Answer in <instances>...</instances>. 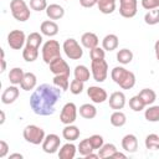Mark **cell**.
<instances>
[{"label":"cell","mask_w":159,"mask_h":159,"mask_svg":"<svg viewBox=\"0 0 159 159\" xmlns=\"http://www.w3.org/2000/svg\"><path fill=\"white\" fill-rule=\"evenodd\" d=\"M19 94H20V91L15 84L9 86L1 94V102L4 104H11L17 99Z\"/></svg>","instance_id":"cell-15"},{"label":"cell","mask_w":159,"mask_h":159,"mask_svg":"<svg viewBox=\"0 0 159 159\" xmlns=\"http://www.w3.org/2000/svg\"><path fill=\"white\" fill-rule=\"evenodd\" d=\"M62 48L66 53V56L70 58V60H80L82 56H83V50L82 47L80 46V43L77 42V40L75 39H67L65 40L63 45H62Z\"/></svg>","instance_id":"cell-6"},{"label":"cell","mask_w":159,"mask_h":159,"mask_svg":"<svg viewBox=\"0 0 159 159\" xmlns=\"http://www.w3.org/2000/svg\"><path fill=\"white\" fill-rule=\"evenodd\" d=\"M142 6L145 10H153L159 7V0H142Z\"/></svg>","instance_id":"cell-44"},{"label":"cell","mask_w":159,"mask_h":159,"mask_svg":"<svg viewBox=\"0 0 159 159\" xmlns=\"http://www.w3.org/2000/svg\"><path fill=\"white\" fill-rule=\"evenodd\" d=\"M112 158H125V154H123V153H119L118 150L112 155Z\"/></svg>","instance_id":"cell-51"},{"label":"cell","mask_w":159,"mask_h":159,"mask_svg":"<svg viewBox=\"0 0 159 159\" xmlns=\"http://www.w3.org/2000/svg\"><path fill=\"white\" fill-rule=\"evenodd\" d=\"M84 89V82L80 81V80H72L70 83V91L72 94H80L82 93V91Z\"/></svg>","instance_id":"cell-40"},{"label":"cell","mask_w":159,"mask_h":159,"mask_svg":"<svg viewBox=\"0 0 159 159\" xmlns=\"http://www.w3.org/2000/svg\"><path fill=\"white\" fill-rule=\"evenodd\" d=\"M66 1H67V0H66Z\"/></svg>","instance_id":"cell-53"},{"label":"cell","mask_w":159,"mask_h":159,"mask_svg":"<svg viewBox=\"0 0 159 159\" xmlns=\"http://www.w3.org/2000/svg\"><path fill=\"white\" fill-rule=\"evenodd\" d=\"M50 71L57 76V75H65V76H70V66L68 63L60 56L57 58H55L50 65Z\"/></svg>","instance_id":"cell-12"},{"label":"cell","mask_w":159,"mask_h":159,"mask_svg":"<svg viewBox=\"0 0 159 159\" xmlns=\"http://www.w3.org/2000/svg\"><path fill=\"white\" fill-rule=\"evenodd\" d=\"M1 70H0V72L2 73L5 70H6V61H5V53H4V50L1 48Z\"/></svg>","instance_id":"cell-47"},{"label":"cell","mask_w":159,"mask_h":159,"mask_svg":"<svg viewBox=\"0 0 159 159\" xmlns=\"http://www.w3.org/2000/svg\"><path fill=\"white\" fill-rule=\"evenodd\" d=\"M62 89L55 84H40L30 97V107L37 116H51L55 113V106L61 98Z\"/></svg>","instance_id":"cell-1"},{"label":"cell","mask_w":159,"mask_h":159,"mask_svg":"<svg viewBox=\"0 0 159 159\" xmlns=\"http://www.w3.org/2000/svg\"><path fill=\"white\" fill-rule=\"evenodd\" d=\"M0 114H1V119H0V124H4V122H5V113H4V111H1V112H0Z\"/></svg>","instance_id":"cell-52"},{"label":"cell","mask_w":159,"mask_h":159,"mask_svg":"<svg viewBox=\"0 0 159 159\" xmlns=\"http://www.w3.org/2000/svg\"><path fill=\"white\" fill-rule=\"evenodd\" d=\"M26 35L22 30H12L7 35V45L12 50H21L26 43Z\"/></svg>","instance_id":"cell-9"},{"label":"cell","mask_w":159,"mask_h":159,"mask_svg":"<svg viewBox=\"0 0 159 159\" xmlns=\"http://www.w3.org/2000/svg\"><path fill=\"white\" fill-rule=\"evenodd\" d=\"M122 148L128 153H134L138 149V139L134 134H127L122 139Z\"/></svg>","instance_id":"cell-17"},{"label":"cell","mask_w":159,"mask_h":159,"mask_svg":"<svg viewBox=\"0 0 159 159\" xmlns=\"http://www.w3.org/2000/svg\"><path fill=\"white\" fill-rule=\"evenodd\" d=\"M22 57H24V60L26 62H34L39 57V48H35V47L25 45V47L22 50Z\"/></svg>","instance_id":"cell-31"},{"label":"cell","mask_w":159,"mask_h":159,"mask_svg":"<svg viewBox=\"0 0 159 159\" xmlns=\"http://www.w3.org/2000/svg\"><path fill=\"white\" fill-rule=\"evenodd\" d=\"M144 22L147 25H157V24H159V7L148 11L144 15Z\"/></svg>","instance_id":"cell-36"},{"label":"cell","mask_w":159,"mask_h":159,"mask_svg":"<svg viewBox=\"0 0 159 159\" xmlns=\"http://www.w3.org/2000/svg\"><path fill=\"white\" fill-rule=\"evenodd\" d=\"M129 107L134 111V112H140L145 108V103L143 102V99L140 98L139 94L137 96H133L130 99H129Z\"/></svg>","instance_id":"cell-38"},{"label":"cell","mask_w":159,"mask_h":159,"mask_svg":"<svg viewBox=\"0 0 159 159\" xmlns=\"http://www.w3.org/2000/svg\"><path fill=\"white\" fill-rule=\"evenodd\" d=\"M70 76H65V75H57L53 77V84L57 86L58 88H61L62 91H67L70 88Z\"/></svg>","instance_id":"cell-34"},{"label":"cell","mask_w":159,"mask_h":159,"mask_svg":"<svg viewBox=\"0 0 159 159\" xmlns=\"http://www.w3.org/2000/svg\"><path fill=\"white\" fill-rule=\"evenodd\" d=\"M40 31H41L42 35L52 37V36H56L58 34V25L52 20H46L41 24Z\"/></svg>","instance_id":"cell-16"},{"label":"cell","mask_w":159,"mask_h":159,"mask_svg":"<svg viewBox=\"0 0 159 159\" xmlns=\"http://www.w3.org/2000/svg\"><path fill=\"white\" fill-rule=\"evenodd\" d=\"M61 144V139L57 134H47L42 142V150L47 154H53L57 152V149L60 148Z\"/></svg>","instance_id":"cell-11"},{"label":"cell","mask_w":159,"mask_h":159,"mask_svg":"<svg viewBox=\"0 0 159 159\" xmlns=\"http://www.w3.org/2000/svg\"><path fill=\"white\" fill-rule=\"evenodd\" d=\"M80 4L83 7H92L97 5V0H80Z\"/></svg>","instance_id":"cell-46"},{"label":"cell","mask_w":159,"mask_h":159,"mask_svg":"<svg viewBox=\"0 0 159 159\" xmlns=\"http://www.w3.org/2000/svg\"><path fill=\"white\" fill-rule=\"evenodd\" d=\"M118 43H119L118 36L114 35V34H108L102 40V47L104 48V51H113V50H116L118 47Z\"/></svg>","instance_id":"cell-22"},{"label":"cell","mask_w":159,"mask_h":159,"mask_svg":"<svg viewBox=\"0 0 159 159\" xmlns=\"http://www.w3.org/2000/svg\"><path fill=\"white\" fill-rule=\"evenodd\" d=\"M93 150L94 149H93V147H92V144H91V142H89L88 138H86V139H83V140L80 142V144H78V152H80V154L82 157H87Z\"/></svg>","instance_id":"cell-39"},{"label":"cell","mask_w":159,"mask_h":159,"mask_svg":"<svg viewBox=\"0 0 159 159\" xmlns=\"http://www.w3.org/2000/svg\"><path fill=\"white\" fill-rule=\"evenodd\" d=\"M73 75H75V78H76V80H80V81H82V82H87V81L89 80L91 72H89V70H88L84 65H78V66L75 67Z\"/></svg>","instance_id":"cell-26"},{"label":"cell","mask_w":159,"mask_h":159,"mask_svg":"<svg viewBox=\"0 0 159 159\" xmlns=\"http://www.w3.org/2000/svg\"><path fill=\"white\" fill-rule=\"evenodd\" d=\"M24 75H25V72H24L22 68H20V67H14V68H11L10 72H9L10 83H12V84H15V86H16V84H20L21 81H22V78H24Z\"/></svg>","instance_id":"cell-28"},{"label":"cell","mask_w":159,"mask_h":159,"mask_svg":"<svg viewBox=\"0 0 159 159\" xmlns=\"http://www.w3.org/2000/svg\"><path fill=\"white\" fill-rule=\"evenodd\" d=\"M133 60V52L128 48H122L117 52V61L122 65H128Z\"/></svg>","instance_id":"cell-32"},{"label":"cell","mask_w":159,"mask_h":159,"mask_svg":"<svg viewBox=\"0 0 159 159\" xmlns=\"http://www.w3.org/2000/svg\"><path fill=\"white\" fill-rule=\"evenodd\" d=\"M97 6L102 14H112L116 10V0H97Z\"/></svg>","instance_id":"cell-24"},{"label":"cell","mask_w":159,"mask_h":159,"mask_svg":"<svg viewBox=\"0 0 159 159\" xmlns=\"http://www.w3.org/2000/svg\"><path fill=\"white\" fill-rule=\"evenodd\" d=\"M137 0H119V14L125 19H132L137 15Z\"/></svg>","instance_id":"cell-10"},{"label":"cell","mask_w":159,"mask_h":159,"mask_svg":"<svg viewBox=\"0 0 159 159\" xmlns=\"http://www.w3.org/2000/svg\"><path fill=\"white\" fill-rule=\"evenodd\" d=\"M80 134H81V132H80L78 127H76L73 124H67L62 129V137L66 140H68V142H73V140L78 139L80 138Z\"/></svg>","instance_id":"cell-21"},{"label":"cell","mask_w":159,"mask_h":159,"mask_svg":"<svg viewBox=\"0 0 159 159\" xmlns=\"http://www.w3.org/2000/svg\"><path fill=\"white\" fill-rule=\"evenodd\" d=\"M10 159H14V158H19V159H22L24 157H22V154H20V153H14V154H10V157H9Z\"/></svg>","instance_id":"cell-49"},{"label":"cell","mask_w":159,"mask_h":159,"mask_svg":"<svg viewBox=\"0 0 159 159\" xmlns=\"http://www.w3.org/2000/svg\"><path fill=\"white\" fill-rule=\"evenodd\" d=\"M89 56L92 61H98V60H104L106 56V51L103 47H94L92 50H89Z\"/></svg>","instance_id":"cell-41"},{"label":"cell","mask_w":159,"mask_h":159,"mask_svg":"<svg viewBox=\"0 0 159 159\" xmlns=\"http://www.w3.org/2000/svg\"><path fill=\"white\" fill-rule=\"evenodd\" d=\"M77 118V107L73 102H67L60 113V120L61 123H63L65 125L67 124H72Z\"/></svg>","instance_id":"cell-8"},{"label":"cell","mask_w":159,"mask_h":159,"mask_svg":"<svg viewBox=\"0 0 159 159\" xmlns=\"http://www.w3.org/2000/svg\"><path fill=\"white\" fill-rule=\"evenodd\" d=\"M61 56L60 43L56 40H48L42 46V60L45 63L50 65L55 58Z\"/></svg>","instance_id":"cell-5"},{"label":"cell","mask_w":159,"mask_h":159,"mask_svg":"<svg viewBox=\"0 0 159 159\" xmlns=\"http://www.w3.org/2000/svg\"><path fill=\"white\" fill-rule=\"evenodd\" d=\"M88 139H89V142H91V144H92V147H93L94 150H96V149L98 150V149L104 144L103 137L99 135V134H93V135H91Z\"/></svg>","instance_id":"cell-43"},{"label":"cell","mask_w":159,"mask_h":159,"mask_svg":"<svg viewBox=\"0 0 159 159\" xmlns=\"http://www.w3.org/2000/svg\"><path fill=\"white\" fill-rule=\"evenodd\" d=\"M46 15L50 20H60L65 15V9L58 4H50L46 7Z\"/></svg>","instance_id":"cell-18"},{"label":"cell","mask_w":159,"mask_h":159,"mask_svg":"<svg viewBox=\"0 0 159 159\" xmlns=\"http://www.w3.org/2000/svg\"><path fill=\"white\" fill-rule=\"evenodd\" d=\"M91 73L96 82H104L108 76V65L104 60L92 61L91 63Z\"/></svg>","instance_id":"cell-7"},{"label":"cell","mask_w":159,"mask_h":159,"mask_svg":"<svg viewBox=\"0 0 159 159\" xmlns=\"http://www.w3.org/2000/svg\"><path fill=\"white\" fill-rule=\"evenodd\" d=\"M138 94L140 96V98L143 99V102L145 103V106L153 104L155 102V99H157V93L152 88H143Z\"/></svg>","instance_id":"cell-27"},{"label":"cell","mask_w":159,"mask_h":159,"mask_svg":"<svg viewBox=\"0 0 159 159\" xmlns=\"http://www.w3.org/2000/svg\"><path fill=\"white\" fill-rule=\"evenodd\" d=\"M145 148L147 149H150V150H157L159 149V135L152 133V134H148L145 137Z\"/></svg>","instance_id":"cell-37"},{"label":"cell","mask_w":159,"mask_h":159,"mask_svg":"<svg viewBox=\"0 0 159 159\" xmlns=\"http://www.w3.org/2000/svg\"><path fill=\"white\" fill-rule=\"evenodd\" d=\"M36 83H37L36 75L32 73V72H25L20 86H21V88L24 91H31V89H34L36 87Z\"/></svg>","instance_id":"cell-20"},{"label":"cell","mask_w":159,"mask_h":159,"mask_svg":"<svg viewBox=\"0 0 159 159\" xmlns=\"http://www.w3.org/2000/svg\"><path fill=\"white\" fill-rule=\"evenodd\" d=\"M109 107L112 109H116V111H119L122 109L124 106H125V94L120 91H117V92H113L111 96H109Z\"/></svg>","instance_id":"cell-14"},{"label":"cell","mask_w":159,"mask_h":159,"mask_svg":"<svg viewBox=\"0 0 159 159\" xmlns=\"http://www.w3.org/2000/svg\"><path fill=\"white\" fill-rule=\"evenodd\" d=\"M76 145L72 143H66L61 147L60 152H58V158L60 159H73L76 155Z\"/></svg>","instance_id":"cell-23"},{"label":"cell","mask_w":159,"mask_h":159,"mask_svg":"<svg viewBox=\"0 0 159 159\" xmlns=\"http://www.w3.org/2000/svg\"><path fill=\"white\" fill-rule=\"evenodd\" d=\"M10 11H11V15L14 16V19L20 22L27 21L31 16L30 9H29L27 4L25 2V0H11L10 1Z\"/></svg>","instance_id":"cell-3"},{"label":"cell","mask_w":159,"mask_h":159,"mask_svg":"<svg viewBox=\"0 0 159 159\" xmlns=\"http://www.w3.org/2000/svg\"><path fill=\"white\" fill-rule=\"evenodd\" d=\"M112 80L123 89H130L135 84V75L122 66H117L111 71Z\"/></svg>","instance_id":"cell-2"},{"label":"cell","mask_w":159,"mask_h":159,"mask_svg":"<svg viewBox=\"0 0 159 159\" xmlns=\"http://www.w3.org/2000/svg\"><path fill=\"white\" fill-rule=\"evenodd\" d=\"M80 116L86 118V119H93L97 116V109L93 104L84 103L80 107Z\"/></svg>","instance_id":"cell-25"},{"label":"cell","mask_w":159,"mask_h":159,"mask_svg":"<svg viewBox=\"0 0 159 159\" xmlns=\"http://www.w3.org/2000/svg\"><path fill=\"white\" fill-rule=\"evenodd\" d=\"M87 96L93 103H103L104 101L108 99V94L104 88L98 87V86H91L87 89Z\"/></svg>","instance_id":"cell-13"},{"label":"cell","mask_w":159,"mask_h":159,"mask_svg":"<svg viewBox=\"0 0 159 159\" xmlns=\"http://www.w3.org/2000/svg\"><path fill=\"white\" fill-rule=\"evenodd\" d=\"M109 120H111V124H112L113 127H123V125L125 124V122H127V117H125V114H124L123 112H120V111H114V112L111 114Z\"/></svg>","instance_id":"cell-30"},{"label":"cell","mask_w":159,"mask_h":159,"mask_svg":"<svg viewBox=\"0 0 159 159\" xmlns=\"http://www.w3.org/2000/svg\"><path fill=\"white\" fill-rule=\"evenodd\" d=\"M86 159H97V158H99V155L98 154H93V152L92 153H89L87 157H84Z\"/></svg>","instance_id":"cell-50"},{"label":"cell","mask_w":159,"mask_h":159,"mask_svg":"<svg viewBox=\"0 0 159 159\" xmlns=\"http://www.w3.org/2000/svg\"><path fill=\"white\" fill-rule=\"evenodd\" d=\"M42 35H40V32H31L27 39H26V43L27 46L35 47V48H40V45L42 43Z\"/></svg>","instance_id":"cell-33"},{"label":"cell","mask_w":159,"mask_h":159,"mask_svg":"<svg viewBox=\"0 0 159 159\" xmlns=\"http://www.w3.org/2000/svg\"><path fill=\"white\" fill-rule=\"evenodd\" d=\"M9 152V145L5 140H0V158H5Z\"/></svg>","instance_id":"cell-45"},{"label":"cell","mask_w":159,"mask_h":159,"mask_svg":"<svg viewBox=\"0 0 159 159\" xmlns=\"http://www.w3.org/2000/svg\"><path fill=\"white\" fill-rule=\"evenodd\" d=\"M154 51H155V57L159 61V40H157L154 43Z\"/></svg>","instance_id":"cell-48"},{"label":"cell","mask_w":159,"mask_h":159,"mask_svg":"<svg viewBox=\"0 0 159 159\" xmlns=\"http://www.w3.org/2000/svg\"><path fill=\"white\" fill-rule=\"evenodd\" d=\"M144 117L148 122H159V106H150L144 112Z\"/></svg>","instance_id":"cell-35"},{"label":"cell","mask_w":159,"mask_h":159,"mask_svg":"<svg viewBox=\"0 0 159 159\" xmlns=\"http://www.w3.org/2000/svg\"><path fill=\"white\" fill-rule=\"evenodd\" d=\"M22 135H24V139L34 145H39V144H42L43 139H45V130L39 127V125H35V124H29L24 128V132H22Z\"/></svg>","instance_id":"cell-4"},{"label":"cell","mask_w":159,"mask_h":159,"mask_svg":"<svg viewBox=\"0 0 159 159\" xmlns=\"http://www.w3.org/2000/svg\"><path fill=\"white\" fill-rule=\"evenodd\" d=\"M47 1L46 0H30V7L35 11H42L46 10L47 7Z\"/></svg>","instance_id":"cell-42"},{"label":"cell","mask_w":159,"mask_h":159,"mask_svg":"<svg viewBox=\"0 0 159 159\" xmlns=\"http://www.w3.org/2000/svg\"><path fill=\"white\" fill-rule=\"evenodd\" d=\"M98 36L93 32H84L82 36H81V43L83 45V47L88 48V50H92L94 47L98 46Z\"/></svg>","instance_id":"cell-19"},{"label":"cell","mask_w":159,"mask_h":159,"mask_svg":"<svg viewBox=\"0 0 159 159\" xmlns=\"http://www.w3.org/2000/svg\"><path fill=\"white\" fill-rule=\"evenodd\" d=\"M117 152V148L114 144L112 143H106L103 144L99 149H98V155L101 159H106V158H112V155Z\"/></svg>","instance_id":"cell-29"}]
</instances>
